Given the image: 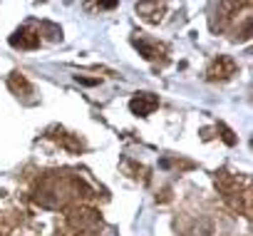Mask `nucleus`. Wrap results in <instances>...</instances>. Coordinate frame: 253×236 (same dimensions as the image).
<instances>
[{"instance_id":"7ed1b4c3","label":"nucleus","mask_w":253,"mask_h":236,"mask_svg":"<svg viewBox=\"0 0 253 236\" xmlns=\"http://www.w3.org/2000/svg\"><path fill=\"white\" fill-rule=\"evenodd\" d=\"M157 107H159V97L152 94V92H139V94H134L132 102H129V109H132L134 114H139V117L152 114Z\"/></svg>"},{"instance_id":"423d86ee","label":"nucleus","mask_w":253,"mask_h":236,"mask_svg":"<svg viewBox=\"0 0 253 236\" xmlns=\"http://www.w3.org/2000/svg\"><path fill=\"white\" fill-rule=\"evenodd\" d=\"M137 10L149 23H159L162 20V13H164V3H142V5H137Z\"/></svg>"},{"instance_id":"39448f33","label":"nucleus","mask_w":253,"mask_h":236,"mask_svg":"<svg viewBox=\"0 0 253 236\" xmlns=\"http://www.w3.org/2000/svg\"><path fill=\"white\" fill-rule=\"evenodd\" d=\"M134 45L139 47V52H142L147 60H159V57H162V52H164V47H162V45L149 43V40H144V38H137V40H134Z\"/></svg>"},{"instance_id":"f257e3e1","label":"nucleus","mask_w":253,"mask_h":236,"mask_svg":"<svg viewBox=\"0 0 253 236\" xmlns=\"http://www.w3.org/2000/svg\"><path fill=\"white\" fill-rule=\"evenodd\" d=\"M70 224H72L77 231H82V234H87V236H94V234L99 231V226H102V219H99V214L92 211V209H77L75 214H70Z\"/></svg>"},{"instance_id":"20e7f679","label":"nucleus","mask_w":253,"mask_h":236,"mask_svg":"<svg viewBox=\"0 0 253 236\" xmlns=\"http://www.w3.org/2000/svg\"><path fill=\"white\" fill-rule=\"evenodd\" d=\"M10 45L13 47H20V50H33L40 45V33L30 30V28H20L10 35Z\"/></svg>"},{"instance_id":"f03ea898","label":"nucleus","mask_w":253,"mask_h":236,"mask_svg":"<svg viewBox=\"0 0 253 236\" xmlns=\"http://www.w3.org/2000/svg\"><path fill=\"white\" fill-rule=\"evenodd\" d=\"M236 70H238V65H236V60L233 57H228V55H218L211 65H209V80H228L231 75H236Z\"/></svg>"}]
</instances>
